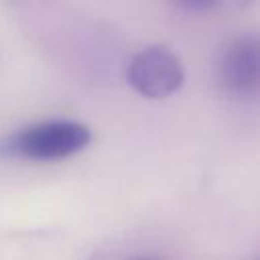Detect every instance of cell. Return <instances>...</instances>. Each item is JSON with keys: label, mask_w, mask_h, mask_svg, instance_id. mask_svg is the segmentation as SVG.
Masks as SVG:
<instances>
[{"label": "cell", "mask_w": 260, "mask_h": 260, "mask_svg": "<svg viewBox=\"0 0 260 260\" xmlns=\"http://www.w3.org/2000/svg\"><path fill=\"white\" fill-rule=\"evenodd\" d=\"M173 2L191 12H205V10H211L217 4H221L223 0H173Z\"/></svg>", "instance_id": "4"}, {"label": "cell", "mask_w": 260, "mask_h": 260, "mask_svg": "<svg viewBox=\"0 0 260 260\" xmlns=\"http://www.w3.org/2000/svg\"><path fill=\"white\" fill-rule=\"evenodd\" d=\"M128 83L148 100H162L183 85V65L179 57L162 47H146L130 59L126 71Z\"/></svg>", "instance_id": "2"}, {"label": "cell", "mask_w": 260, "mask_h": 260, "mask_svg": "<svg viewBox=\"0 0 260 260\" xmlns=\"http://www.w3.org/2000/svg\"><path fill=\"white\" fill-rule=\"evenodd\" d=\"M217 81L232 95H252L258 85V43L254 37L232 41L217 61Z\"/></svg>", "instance_id": "3"}, {"label": "cell", "mask_w": 260, "mask_h": 260, "mask_svg": "<svg viewBox=\"0 0 260 260\" xmlns=\"http://www.w3.org/2000/svg\"><path fill=\"white\" fill-rule=\"evenodd\" d=\"M91 140L85 124L75 120H45L20 128L0 142L2 156L28 160H61L83 150Z\"/></svg>", "instance_id": "1"}]
</instances>
